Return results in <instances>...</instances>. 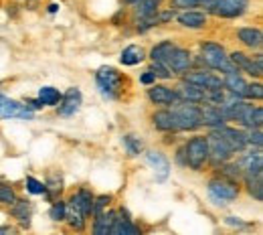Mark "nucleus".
<instances>
[{
	"label": "nucleus",
	"mask_w": 263,
	"mask_h": 235,
	"mask_svg": "<svg viewBox=\"0 0 263 235\" xmlns=\"http://www.w3.org/2000/svg\"><path fill=\"white\" fill-rule=\"evenodd\" d=\"M200 4V0H172V6L174 8H195V6H198Z\"/></svg>",
	"instance_id": "obj_41"
},
{
	"label": "nucleus",
	"mask_w": 263,
	"mask_h": 235,
	"mask_svg": "<svg viewBox=\"0 0 263 235\" xmlns=\"http://www.w3.org/2000/svg\"><path fill=\"white\" fill-rule=\"evenodd\" d=\"M0 233H12V229L10 227H0Z\"/></svg>",
	"instance_id": "obj_45"
},
{
	"label": "nucleus",
	"mask_w": 263,
	"mask_h": 235,
	"mask_svg": "<svg viewBox=\"0 0 263 235\" xmlns=\"http://www.w3.org/2000/svg\"><path fill=\"white\" fill-rule=\"evenodd\" d=\"M109 233H114V235H138L140 233V229L132 223L130 219H122V217L116 213V219H114V225H111Z\"/></svg>",
	"instance_id": "obj_24"
},
{
	"label": "nucleus",
	"mask_w": 263,
	"mask_h": 235,
	"mask_svg": "<svg viewBox=\"0 0 263 235\" xmlns=\"http://www.w3.org/2000/svg\"><path fill=\"white\" fill-rule=\"evenodd\" d=\"M174 116L178 122V130H197L200 124V107L193 101H182L174 107Z\"/></svg>",
	"instance_id": "obj_4"
},
{
	"label": "nucleus",
	"mask_w": 263,
	"mask_h": 235,
	"mask_svg": "<svg viewBox=\"0 0 263 235\" xmlns=\"http://www.w3.org/2000/svg\"><path fill=\"white\" fill-rule=\"evenodd\" d=\"M178 23L182 27H189V29H202L206 25V14L204 12H195V10H186L178 16Z\"/></svg>",
	"instance_id": "obj_21"
},
{
	"label": "nucleus",
	"mask_w": 263,
	"mask_h": 235,
	"mask_svg": "<svg viewBox=\"0 0 263 235\" xmlns=\"http://www.w3.org/2000/svg\"><path fill=\"white\" fill-rule=\"evenodd\" d=\"M241 168L245 170V174H261V168H263L261 152L255 150V152L245 154L243 160H241Z\"/></svg>",
	"instance_id": "obj_20"
},
{
	"label": "nucleus",
	"mask_w": 263,
	"mask_h": 235,
	"mask_svg": "<svg viewBox=\"0 0 263 235\" xmlns=\"http://www.w3.org/2000/svg\"><path fill=\"white\" fill-rule=\"evenodd\" d=\"M124 144H126V148H128V152L132 156L140 154V150H142V142L136 136H124Z\"/></svg>",
	"instance_id": "obj_35"
},
{
	"label": "nucleus",
	"mask_w": 263,
	"mask_h": 235,
	"mask_svg": "<svg viewBox=\"0 0 263 235\" xmlns=\"http://www.w3.org/2000/svg\"><path fill=\"white\" fill-rule=\"evenodd\" d=\"M148 98L158 105H170V103H176V100H178L176 92H172L170 87H164V85H152L148 89Z\"/></svg>",
	"instance_id": "obj_15"
},
{
	"label": "nucleus",
	"mask_w": 263,
	"mask_h": 235,
	"mask_svg": "<svg viewBox=\"0 0 263 235\" xmlns=\"http://www.w3.org/2000/svg\"><path fill=\"white\" fill-rule=\"evenodd\" d=\"M245 8H247V0H217L213 12L225 19H235V16H241Z\"/></svg>",
	"instance_id": "obj_11"
},
{
	"label": "nucleus",
	"mask_w": 263,
	"mask_h": 235,
	"mask_svg": "<svg viewBox=\"0 0 263 235\" xmlns=\"http://www.w3.org/2000/svg\"><path fill=\"white\" fill-rule=\"evenodd\" d=\"M150 71H152L156 77H162V79H168V77H172V71L166 67L164 63H154Z\"/></svg>",
	"instance_id": "obj_40"
},
{
	"label": "nucleus",
	"mask_w": 263,
	"mask_h": 235,
	"mask_svg": "<svg viewBox=\"0 0 263 235\" xmlns=\"http://www.w3.org/2000/svg\"><path fill=\"white\" fill-rule=\"evenodd\" d=\"M239 41H243L247 47L251 49H259L261 47V31L259 29H241L239 31Z\"/></svg>",
	"instance_id": "obj_26"
},
{
	"label": "nucleus",
	"mask_w": 263,
	"mask_h": 235,
	"mask_svg": "<svg viewBox=\"0 0 263 235\" xmlns=\"http://www.w3.org/2000/svg\"><path fill=\"white\" fill-rule=\"evenodd\" d=\"M209 193L217 203H229L237 199L239 187L233 180H227V178H213L209 183Z\"/></svg>",
	"instance_id": "obj_5"
},
{
	"label": "nucleus",
	"mask_w": 263,
	"mask_h": 235,
	"mask_svg": "<svg viewBox=\"0 0 263 235\" xmlns=\"http://www.w3.org/2000/svg\"><path fill=\"white\" fill-rule=\"evenodd\" d=\"M235 120L241 122V124L247 126V128H261L263 110L259 107V105H247V103H241V107H239Z\"/></svg>",
	"instance_id": "obj_7"
},
{
	"label": "nucleus",
	"mask_w": 263,
	"mask_h": 235,
	"mask_svg": "<svg viewBox=\"0 0 263 235\" xmlns=\"http://www.w3.org/2000/svg\"><path fill=\"white\" fill-rule=\"evenodd\" d=\"M223 87H227L231 94L243 98V92H245V87H247V81H245L239 73H227L225 79H223Z\"/></svg>",
	"instance_id": "obj_23"
},
{
	"label": "nucleus",
	"mask_w": 263,
	"mask_h": 235,
	"mask_svg": "<svg viewBox=\"0 0 263 235\" xmlns=\"http://www.w3.org/2000/svg\"><path fill=\"white\" fill-rule=\"evenodd\" d=\"M176 96H178V98H182L184 101L198 103V101L204 100V89H202V87H198V85H195V83H191V81H184V83L178 87Z\"/></svg>",
	"instance_id": "obj_19"
},
{
	"label": "nucleus",
	"mask_w": 263,
	"mask_h": 235,
	"mask_svg": "<svg viewBox=\"0 0 263 235\" xmlns=\"http://www.w3.org/2000/svg\"><path fill=\"white\" fill-rule=\"evenodd\" d=\"M39 101H41L43 105H55V103L61 101V94H59V89H55V87H41V92H39Z\"/></svg>",
	"instance_id": "obj_32"
},
{
	"label": "nucleus",
	"mask_w": 263,
	"mask_h": 235,
	"mask_svg": "<svg viewBox=\"0 0 263 235\" xmlns=\"http://www.w3.org/2000/svg\"><path fill=\"white\" fill-rule=\"evenodd\" d=\"M27 187H29V191L34 193V195H43V193L47 191V187H45L43 183H39L36 178H33V176H29V178H27Z\"/></svg>",
	"instance_id": "obj_39"
},
{
	"label": "nucleus",
	"mask_w": 263,
	"mask_h": 235,
	"mask_svg": "<svg viewBox=\"0 0 263 235\" xmlns=\"http://www.w3.org/2000/svg\"><path fill=\"white\" fill-rule=\"evenodd\" d=\"M215 4H217V0H200V4H198V6H202V8H206V10H213V8H215Z\"/></svg>",
	"instance_id": "obj_44"
},
{
	"label": "nucleus",
	"mask_w": 263,
	"mask_h": 235,
	"mask_svg": "<svg viewBox=\"0 0 263 235\" xmlns=\"http://www.w3.org/2000/svg\"><path fill=\"white\" fill-rule=\"evenodd\" d=\"M136 4H138L136 14H138L140 19H152V16L158 12V4H160V0H138Z\"/></svg>",
	"instance_id": "obj_28"
},
{
	"label": "nucleus",
	"mask_w": 263,
	"mask_h": 235,
	"mask_svg": "<svg viewBox=\"0 0 263 235\" xmlns=\"http://www.w3.org/2000/svg\"><path fill=\"white\" fill-rule=\"evenodd\" d=\"M146 158H148V162L152 165V168L156 170V178H158V180H164L166 176H168V172H170V162H168V158H166L162 152H156V150L148 152Z\"/></svg>",
	"instance_id": "obj_18"
},
{
	"label": "nucleus",
	"mask_w": 263,
	"mask_h": 235,
	"mask_svg": "<svg viewBox=\"0 0 263 235\" xmlns=\"http://www.w3.org/2000/svg\"><path fill=\"white\" fill-rule=\"evenodd\" d=\"M114 219H116V211H107V213H98V219H96V233L98 235H107L111 225H114Z\"/></svg>",
	"instance_id": "obj_27"
},
{
	"label": "nucleus",
	"mask_w": 263,
	"mask_h": 235,
	"mask_svg": "<svg viewBox=\"0 0 263 235\" xmlns=\"http://www.w3.org/2000/svg\"><path fill=\"white\" fill-rule=\"evenodd\" d=\"M182 154L186 156V165H189V167L195 168V170H200L202 165L209 160V142H206V138H204V136H195V138H191V140L186 142Z\"/></svg>",
	"instance_id": "obj_3"
},
{
	"label": "nucleus",
	"mask_w": 263,
	"mask_h": 235,
	"mask_svg": "<svg viewBox=\"0 0 263 235\" xmlns=\"http://www.w3.org/2000/svg\"><path fill=\"white\" fill-rule=\"evenodd\" d=\"M65 219H69V225H71L73 229H77V231H81V229L85 227V215H83L75 205L69 207V211L65 213Z\"/></svg>",
	"instance_id": "obj_30"
},
{
	"label": "nucleus",
	"mask_w": 263,
	"mask_h": 235,
	"mask_svg": "<svg viewBox=\"0 0 263 235\" xmlns=\"http://www.w3.org/2000/svg\"><path fill=\"white\" fill-rule=\"evenodd\" d=\"M96 81H98L99 92L105 96V98H118L120 96V89L124 85V77L118 69L114 67H101L96 75Z\"/></svg>",
	"instance_id": "obj_2"
},
{
	"label": "nucleus",
	"mask_w": 263,
	"mask_h": 235,
	"mask_svg": "<svg viewBox=\"0 0 263 235\" xmlns=\"http://www.w3.org/2000/svg\"><path fill=\"white\" fill-rule=\"evenodd\" d=\"M174 49V45L170 43V41H164V43H160V45H156L154 49H152V61L154 63H166V57L170 55V51Z\"/></svg>",
	"instance_id": "obj_31"
},
{
	"label": "nucleus",
	"mask_w": 263,
	"mask_h": 235,
	"mask_svg": "<svg viewBox=\"0 0 263 235\" xmlns=\"http://www.w3.org/2000/svg\"><path fill=\"white\" fill-rule=\"evenodd\" d=\"M14 201H16L14 191H12L8 185H0V203H4V205H12Z\"/></svg>",
	"instance_id": "obj_37"
},
{
	"label": "nucleus",
	"mask_w": 263,
	"mask_h": 235,
	"mask_svg": "<svg viewBox=\"0 0 263 235\" xmlns=\"http://www.w3.org/2000/svg\"><path fill=\"white\" fill-rule=\"evenodd\" d=\"M229 59H231V63L239 69V71H247L249 75L261 77V73H263L261 55H259V57H255V59H251V57H247V55H243V53H233Z\"/></svg>",
	"instance_id": "obj_10"
},
{
	"label": "nucleus",
	"mask_w": 263,
	"mask_h": 235,
	"mask_svg": "<svg viewBox=\"0 0 263 235\" xmlns=\"http://www.w3.org/2000/svg\"><path fill=\"white\" fill-rule=\"evenodd\" d=\"M245 180H247V187H249V193L257 199V201H261L263 197V183H261V174H247L245 176Z\"/></svg>",
	"instance_id": "obj_33"
},
{
	"label": "nucleus",
	"mask_w": 263,
	"mask_h": 235,
	"mask_svg": "<svg viewBox=\"0 0 263 235\" xmlns=\"http://www.w3.org/2000/svg\"><path fill=\"white\" fill-rule=\"evenodd\" d=\"M202 61L213 69H221L225 73H239V69L231 63L225 49L217 43H204L202 45Z\"/></svg>",
	"instance_id": "obj_1"
},
{
	"label": "nucleus",
	"mask_w": 263,
	"mask_h": 235,
	"mask_svg": "<svg viewBox=\"0 0 263 235\" xmlns=\"http://www.w3.org/2000/svg\"><path fill=\"white\" fill-rule=\"evenodd\" d=\"M71 205H75V207H77L85 217L93 213V197H91V193H89V191H85V189L71 197Z\"/></svg>",
	"instance_id": "obj_22"
},
{
	"label": "nucleus",
	"mask_w": 263,
	"mask_h": 235,
	"mask_svg": "<svg viewBox=\"0 0 263 235\" xmlns=\"http://www.w3.org/2000/svg\"><path fill=\"white\" fill-rule=\"evenodd\" d=\"M206 142H209V158L219 165V162H227L233 154L231 146L225 142V138L217 132H213L211 136H206Z\"/></svg>",
	"instance_id": "obj_6"
},
{
	"label": "nucleus",
	"mask_w": 263,
	"mask_h": 235,
	"mask_svg": "<svg viewBox=\"0 0 263 235\" xmlns=\"http://www.w3.org/2000/svg\"><path fill=\"white\" fill-rule=\"evenodd\" d=\"M186 81L195 83L198 87H202L204 92L206 89H223V81L213 75V73H206V71H193V73H186Z\"/></svg>",
	"instance_id": "obj_12"
},
{
	"label": "nucleus",
	"mask_w": 263,
	"mask_h": 235,
	"mask_svg": "<svg viewBox=\"0 0 263 235\" xmlns=\"http://www.w3.org/2000/svg\"><path fill=\"white\" fill-rule=\"evenodd\" d=\"M245 138H247V144H255L257 148L263 144V136L259 128H249V134H245Z\"/></svg>",
	"instance_id": "obj_38"
},
{
	"label": "nucleus",
	"mask_w": 263,
	"mask_h": 235,
	"mask_svg": "<svg viewBox=\"0 0 263 235\" xmlns=\"http://www.w3.org/2000/svg\"><path fill=\"white\" fill-rule=\"evenodd\" d=\"M200 124L211 126V128H219L225 124V116L215 103H206L200 107Z\"/></svg>",
	"instance_id": "obj_14"
},
{
	"label": "nucleus",
	"mask_w": 263,
	"mask_h": 235,
	"mask_svg": "<svg viewBox=\"0 0 263 235\" xmlns=\"http://www.w3.org/2000/svg\"><path fill=\"white\" fill-rule=\"evenodd\" d=\"M107 203H109V197H105V195H103V197H99L98 201L93 203V213H96V215L101 213V211H103V207H105Z\"/></svg>",
	"instance_id": "obj_42"
},
{
	"label": "nucleus",
	"mask_w": 263,
	"mask_h": 235,
	"mask_svg": "<svg viewBox=\"0 0 263 235\" xmlns=\"http://www.w3.org/2000/svg\"><path fill=\"white\" fill-rule=\"evenodd\" d=\"M81 105V92L79 89H69L65 96H61V105H59V114L61 116H73Z\"/></svg>",
	"instance_id": "obj_17"
},
{
	"label": "nucleus",
	"mask_w": 263,
	"mask_h": 235,
	"mask_svg": "<svg viewBox=\"0 0 263 235\" xmlns=\"http://www.w3.org/2000/svg\"><path fill=\"white\" fill-rule=\"evenodd\" d=\"M164 65L170 69L172 73H184V71H189L191 65H193V57H191L189 51L174 47V49L170 51V55L166 57Z\"/></svg>",
	"instance_id": "obj_8"
},
{
	"label": "nucleus",
	"mask_w": 263,
	"mask_h": 235,
	"mask_svg": "<svg viewBox=\"0 0 263 235\" xmlns=\"http://www.w3.org/2000/svg\"><path fill=\"white\" fill-rule=\"evenodd\" d=\"M263 96V87L259 83H247L245 92H243V98H251V100H261Z\"/></svg>",
	"instance_id": "obj_34"
},
{
	"label": "nucleus",
	"mask_w": 263,
	"mask_h": 235,
	"mask_svg": "<svg viewBox=\"0 0 263 235\" xmlns=\"http://www.w3.org/2000/svg\"><path fill=\"white\" fill-rule=\"evenodd\" d=\"M65 213H67V207L65 203H55L53 207H51V211H49V215H51V219L53 221H63L65 219Z\"/></svg>",
	"instance_id": "obj_36"
},
{
	"label": "nucleus",
	"mask_w": 263,
	"mask_h": 235,
	"mask_svg": "<svg viewBox=\"0 0 263 235\" xmlns=\"http://www.w3.org/2000/svg\"><path fill=\"white\" fill-rule=\"evenodd\" d=\"M12 205H14V207H12L14 217H16L25 227H29V225H31V207H29V203L27 201H14Z\"/></svg>",
	"instance_id": "obj_29"
},
{
	"label": "nucleus",
	"mask_w": 263,
	"mask_h": 235,
	"mask_svg": "<svg viewBox=\"0 0 263 235\" xmlns=\"http://www.w3.org/2000/svg\"><path fill=\"white\" fill-rule=\"evenodd\" d=\"M154 79H156V75H154L152 71H146V73L142 75V83H152Z\"/></svg>",
	"instance_id": "obj_43"
},
{
	"label": "nucleus",
	"mask_w": 263,
	"mask_h": 235,
	"mask_svg": "<svg viewBox=\"0 0 263 235\" xmlns=\"http://www.w3.org/2000/svg\"><path fill=\"white\" fill-rule=\"evenodd\" d=\"M144 49L142 47H138V45H130V47H126L124 49V53H122V63L124 65H138L140 61H144Z\"/></svg>",
	"instance_id": "obj_25"
},
{
	"label": "nucleus",
	"mask_w": 263,
	"mask_h": 235,
	"mask_svg": "<svg viewBox=\"0 0 263 235\" xmlns=\"http://www.w3.org/2000/svg\"><path fill=\"white\" fill-rule=\"evenodd\" d=\"M128 2H132V4H136V2H138V0H128Z\"/></svg>",
	"instance_id": "obj_46"
},
{
	"label": "nucleus",
	"mask_w": 263,
	"mask_h": 235,
	"mask_svg": "<svg viewBox=\"0 0 263 235\" xmlns=\"http://www.w3.org/2000/svg\"><path fill=\"white\" fill-rule=\"evenodd\" d=\"M215 132L225 138V142L229 144L233 152H241V150L247 146V138H245V134L239 132V130H235V128H227V126L223 124V126L215 128Z\"/></svg>",
	"instance_id": "obj_13"
},
{
	"label": "nucleus",
	"mask_w": 263,
	"mask_h": 235,
	"mask_svg": "<svg viewBox=\"0 0 263 235\" xmlns=\"http://www.w3.org/2000/svg\"><path fill=\"white\" fill-rule=\"evenodd\" d=\"M0 118H27L29 120L33 118V112L18 101L0 96Z\"/></svg>",
	"instance_id": "obj_9"
},
{
	"label": "nucleus",
	"mask_w": 263,
	"mask_h": 235,
	"mask_svg": "<svg viewBox=\"0 0 263 235\" xmlns=\"http://www.w3.org/2000/svg\"><path fill=\"white\" fill-rule=\"evenodd\" d=\"M152 122H154V126H156L158 130H162V132H176V130H178L176 116H174V112H170V110H160V112H156V114L152 116Z\"/></svg>",
	"instance_id": "obj_16"
}]
</instances>
